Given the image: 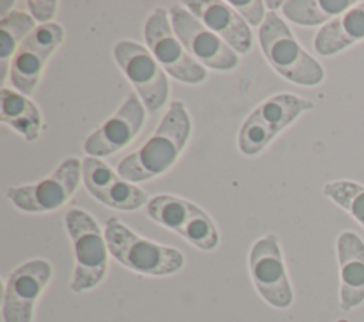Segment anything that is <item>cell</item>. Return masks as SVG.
I'll return each mask as SVG.
<instances>
[{
    "instance_id": "obj_6",
    "label": "cell",
    "mask_w": 364,
    "mask_h": 322,
    "mask_svg": "<svg viewBox=\"0 0 364 322\" xmlns=\"http://www.w3.org/2000/svg\"><path fill=\"white\" fill-rule=\"evenodd\" d=\"M146 213L154 221L178 233L199 250L210 251L219 244V233L209 214L185 199L171 194L155 196L148 201Z\"/></svg>"
},
{
    "instance_id": "obj_5",
    "label": "cell",
    "mask_w": 364,
    "mask_h": 322,
    "mask_svg": "<svg viewBox=\"0 0 364 322\" xmlns=\"http://www.w3.org/2000/svg\"><path fill=\"white\" fill-rule=\"evenodd\" d=\"M313 108V101L289 92L267 98L245 119L237 138L240 152L246 156L260 153L283 129Z\"/></svg>"
},
{
    "instance_id": "obj_23",
    "label": "cell",
    "mask_w": 364,
    "mask_h": 322,
    "mask_svg": "<svg viewBox=\"0 0 364 322\" xmlns=\"http://www.w3.org/2000/svg\"><path fill=\"white\" fill-rule=\"evenodd\" d=\"M239 14L240 17L249 24V26H262L264 18H266V13H264V1L260 0H232L228 1Z\"/></svg>"
},
{
    "instance_id": "obj_10",
    "label": "cell",
    "mask_w": 364,
    "mask_h": 322,
    "mask_svg": "<svg viewBox=\"0 0 364 322\" xmlns=\"http://www.w3.org/2000/svg\"><path fill=\"white\" fill-rule=\"evenodd\" d=\"M169 13L175 35L196 62L218 71H230L237 67L239 57L236 51L191 11L175 4L171 7Z\"/></svg>"
},
{
    "instance_id": "obj_13",
    "label": "cell",
    "mask_w": 364,
    "mask_h": 322,
    "mask_svg": "<svg viewBox=\"0 0 364 322\" xmlns=\"http://www.w3.org/2000/svg\"><path fill=\"white\" fill-rule=\"evenodd\" d=\"M53 275L48 261L36 258L17 267L6 279L1 315L4 322H33L34 306Z\"/></svg>"
},
{
    "instance_id": "obj_18",
    "label": "cell",
    "mask_w": 364,
    "mask_h": 322,
    "mask_svg": "<svg viewBox=\"0 0 364 322\" xmlns=\"http://www.w3.org/2000/svg\"><path fill=\"white\" fill-rule=\"evenodd\" d=\"M361 41H364V1H357L317 31L313 47L317 54L331 57Z\"/></svg>"
},
{
    "instance_id": "obj_2",
    "label": "cell",
    "mask_w": 364,
    "mask_h": 322,
    "mask_svg": "<svg viewBox=\"0 0 364 322\" xmlns=\"http://www.w3.org/2000/svg\"><path fill=\"white\" fill-rule=\"evenodd\" d=\"M257 35L264 57L283 78L301 87H316L324 81L323 65L299 44L276 11L266 14Z\"/></svg>"
},
{
    "instance_id": "obj_4",
    "label": "cell",
    "mask_w": 364,
    "mask_h": 322,
    "mask_svg": "<svg viewBox=\"0 0 364 322\" xmlns=\"http://www.w3.org/2000/svg\"><path fill=\"white\" fill-rule=\"evenodd\" d=\"M65 227L75 254V270L70 287L77 294L85 292L105 278L109 252L105 235L95 218L81 209L67 211Z\"/></svg>"
},
{
    "instance_id": "obj_9",
    "label": "cell",
    "mask_w": 364,
    "mask_h": 322,
    "mask_svg": "<svg viewBox=\"0 0 364 322\" xmlns=\"http://www.w3.org/2000/svg\"><path fill=\"white\" fill-rule=\"evenodd\" d=\"M114 57L145 108L152 113L161 109L169 96V81L152 52L132 40H122L114 47Z\"/></svg>"
},
{
    "instance_id": "obj_11",
    "label": "cell",
    "mask_w": 364,
    "mask_h": 322,
    "mask_svg": "<svg viewBox=\"0 0 364 322\" xmlns=\"http://www.w3.org/2000/svg\"><path fill=\"white\" fill-rule=\"evenodd\" d=\"M64 40V28L58 23L37 26L21 43L11 58L9 78L11 85L26 96L34 94L44 67Z\"/></svg>"
},
{
    "instance_id": "obj_20",
    "label": "cell",
    "mask_w": 364,
    "mask_h": 322,
    "mask_svg": "<svg viewBox=\"0 0 364 322\" xmlns=\"http://www.w3.org/2000/svg\"><path fill=\"white\" fill-rule=\"evenodd\" d=\"M355 3L353 0H289L284 1L282 11L294 24L323 27Z\"/></svg>"
},
{
    "instance_id": "obj_17",
    "label": "cell",
    "mask_w": 364,
    "mask_h": 322,
    "mask_svg": "<svg viewBox=\"0 0 364 322\" xmlns=\"http://www.w3.org/2000/svg\"><path fill=\"white\" fill-rule=\"evenodd\" d=\"M191 13L200 20L210 31L222 38L233 51L246 54L253 44L249 24L226 1H185Z\"/></svg>"
},
{
    "instance_id": "obj_19",
    "label": "cell",
    "mask_w": 364,
    "mask_h": 322,
    "mask_svg": "<svg viewBox=\"0 0 364 322\" xmlns=\"http://www.w3.org/2000/svg\"><path fill=\"white\" fill-rule=\"evenodd\" d=\"M1 122L20 133L27 142L40 138L43 121L37 105L18 91L1 88L0 92Z\"/></svg>"
},
{
    "instance_id": "obj_8",
    "label": "cell",
    "mask_w": 364,
    "mask_h": 322,
    "mask_svg": "<svg viewBox=\"0 0 364 322\" xmlns=\"http://www.w3.org/2000/svg\"><path fill=\"white\" fill-rule=\"evenodd\" d=\"M82 162L65 159L48 177L34 184L13 186L6 191L7 199L21 211L48 213L63 207L75 193L82 179Z\"/></svg>"
},
{
    "instance_id": "obj_26",
    "label": "cell",
    "mask_w": 364,
    "mask_h": 322,
    "mask_svg": "<svg viewBox=\"0 0 364 322\" xmlns=\"http://www.w3.org/2000/svg\"><path fill=\"white\" fill-rule=\"evenodd\" d=\"M338 322H347V321H346V319H340Z\"/></svg>"
},
{
    "instance_id": "obj_3",
    "label": "cell",
    "mask_w": 364,
    "mask_h": 322,
    "mask_svg": "<svg viewBox=\"0 0 364 322\" xmlns=\"http://www.w3.org/2000/svg\"><path fill=\"white\" fill-rule=\"evenodd\" d=\"M109 254L124 267L144 275H171L182 270L183 254L168 245H162L135 234L118 218H109L104 228Z\"/></svg>"
},
{
    "instance_id": "obj_15",
    "label": "cell",
    "mask_w": 364,
    "mask_h": 322,
    "mask_svg": "<svg viewBox=\"0 0 364 322\" xmlns=\"http://www.w3.org/2000/svg\"><path fill=\"white\" fill-rule=\"evenodd\" d=\"M81 170L88 193L111 209L134 211L151 200L146 191L121 177L100 157H84Z\"/></svg>"
},
{
    "instance_id": "obj_7",
    "label": "cell",
    "mask_w": 364,
    "mask_h": 322,
    "mask_svg": "<svg viewBox=\"0 0 364 322\" xmlns=\"http://www.w3.org/2000/svg\"><path fill=\"white\" fill-rule=\"evenodd\" d=\"M144 38L149 51L159 65L175 79L186 84H200L208 72L203 65L196 62L175 35L168 11L156 7L146 18Z\"/></svg>"
},
{
    "instance_id": "obj_21",
    "label": "cell",
    "mask_w": 364,
    "mask_h": 322,
    "mask_svg": "<svg viewBox=\"0 0 364 322\" xmlns=\"http://www.w3.org/2000/svg\"><path fill=\"white\" fill-rule=\"evenodd\" d=\"M36 28V20L20 10H10L0 21V67H1V82L4 84L7 68L10 70L9 60L14 57L21 43Z\"/></svg>"
},
{
    "instance_id": "obj_16",
    "label": "cell",
    "mask_w": 364,
    "mask_h": 322,
    "mask_svg": "<svg viewBox=\"0 0 364 322\" xmlns=\"http://www.w3.org/2000/svg\"><path fill=\"white\" fill-rule=\"evenodd\" d=\"M340 291L338 305L353 311L364 304V240L351 230L341 231L336 238Z\"/></svg>"
},
{
    "instance_id": "obj_1",
    "label": "cell",
    "mask_w": 364,
    "mask_h": 322,
    "mask_svg": "<svg viewBox=\"0 0 364 322\" xmlns=\"http://www.w3.org/2000/svg\"><path fill=\"white\" fill-rule=\"evenodd\" d=\"M191 128L185 104L173 101L152 136L118 163L117 173L134 184L164 174L185 149Z\"/></svg>"
},
{
    "instance_id": "obj_22",
    "label": "cell",
    "mask_w": 364,
    "mask_h": 322,
    "mask_svg": "<svg viewBox=\"0 0 364 322\" xmlns=\"http://www.w3.org/2000/svg\"><path fill=\"white\" fill-rule=\"evenodd\" d=\"M323 194L341 207L364 228V184L351 179H337L323 186Z\"/></svg>"
},
{
    "instance_id": "obj_14",
    "label": "cell",
    "mask_w": 364,
    "mask_h": 322,
    "mask_svg": "<svg viewBox=\"0 0 364 322\" xmlns=\"http://www.w3.org/2000/svg\"><path fill=\"white\" fill-rule=\"evenodd\" d=\"M146 108L136 94H129L119 109L97 128L84 142V152L94 157H107L124 149L141 132Z\"/></svg>"
},
{
    "instance_id": "obj_12",
    "label": "cell",
    "mask_w": 364,
    "mask_h": 322,
    "mask_svg": "<svg viewBox=\"0 0 364 322\" xmlns=\"http://www.w3.org/2000/svg\"><path fill=\"white\" fill-rule=\"evenodd\" d=\"M249 268L257 292L269 305L284 309L293 304V289L274 234H267L252 245Z\"/></svg>"
},
{
    "instance_id": "obj_24",
    "label": "cell",
    "mask_w": 364,
    "mask_h": 322,
    "mask_svg": "<svg viewBox=\"0 0 364 322\" xmlns=\"http://www.w3.org/2000/svg\"><path fill=\"white\" fill-rule=\"evenodd\" d=\"M30 16L36 20L40 21L41 24H48L51 18L57 14L58 10V1L54 0H31L27 1Z\"/></svg>"
},
{
    "instance_id": "obj_25",
    "label": "cell",
    "mask_w": 364,
    "mask_h": 322,
    "mask_svg": "<svg viewBox=\"0 0 364 322\" xmlns=\"http://www.w3.org/2000/svg\"><path fill=\"white\" fill-rule=\"evenodd\" d=\"M264 4L270 9V11H274L279 7H283L284 1H264Z\"/></svg>"
}]
</instances>
